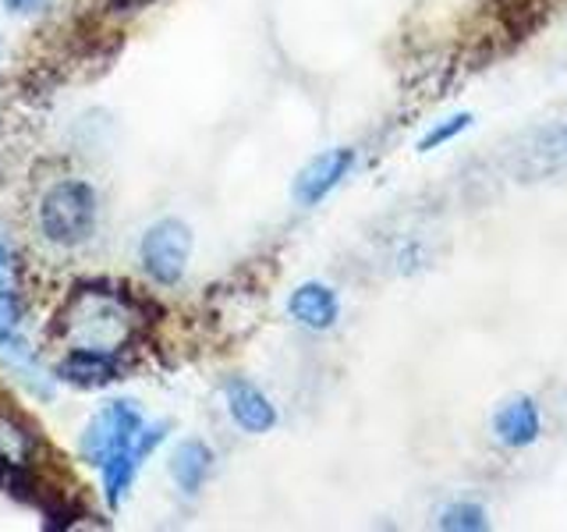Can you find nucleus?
I'll return each mask as SVG.
<instances>
[{
    "instance_id": "nucleus-10",
    "label": "nucleus",
    "mask_w": 567,
    "mask_h": 532,
    "mask_svg": "<svg viewBox=\"0 0 567 532\" xmlns=\"http://www.w3.org/2000/svg\"><path fill=\"white\" fill-rule=\"evenodd\" d=\"M209 469H213V451L206 448L203 440L177 443V451L171 454V475L185 493H199Z\"/></svg>"
},
{
    "instance_id": "nucleus-5",
    "label": "nucleus",
    "mask_w": 567,
    "mask_h": 532,
    "mask_svg": "<svg viewBox=\"0 0 567 532\" xmlns=\"http://www.w3.org/2000/svg\"><path fill=\"white\" fill-rule=\"evenodd\" d=\"M351 164H354V150H348V146L319 153L316 160H309V164L298 171V177H295V200L301 206H316L319 200H327V195L337 185H341V177L351 171Z\"/></svg>"
},
{
    "instance_id": "nucleus-12",
    "label": "nucleus",
    "mask_w": 567,
    "mask_h": 532,
    "mask_svg": "<svg viewBox=\"0 0 567 532\" xmlns=\"http://www.w3.org/2000/svg\"><path fill=\"white\" fill-rule=\"evenodd\" d=\"M436 525L447 529V532H483L489 522H486V511L478 504H451L440 514Z\"/></svg>"
},
{
    "instance_id": "nucleus-1",
    "label": "nucleus",
    "mask_w": 567,
    "mask_h": 532,
    "mask_svg": "<svg viewBox=\"0 0 567 532\" xmlns=\"http://www.w3.org/2000/svg\"><path fill=\"white\" fill-rule=\"evenodd\" d=\"M164 437H167V422L146 426L135 401H111L93 416V422L85 426V433L79 440V451L89 466L100 469L106 504L117 508L124 501L142 461L159 448Z\"/></svg>"
},
{
    "instance_id": "nucleus-3",
    "label": "nucleus",
    "mask_w": 567,
    "mask_h": 532,
    "mask_svg": "<svg viewBox=\"0 0 567 532\" xmlns=\"http://www.w3.org/2000/svg\"><path fill=\"white\" fill-rule=\"evenodd\" d=\"M100 217V195L89 182L68 177L47 188L40 200V235L58 248H75L93 238Z\"/></svg>"
},
{
    "instance_id": "nucleus-11",
    "label": "nucleus",
    "mask_w": 567,
    "mask_h": 532,
    "mask_svg": "<svg viewBox=\"0 0 567 532\" xmlns=\"http://www.w3.org/2000/svg\"><path fill=\"white\" fill-rule=\"evenodd\" d=\"M18 327H22V309H18L11 291H0V351H22L25 348Z\"/></svg>"
},
{
    "instance_id": "nucleus-14",
    "label": "nucleus",
    "mask_w": 567,
    "mask_h": 532,
    "mask_svg": "<svg viewBox=\"0 0 567 532\" xmlns=\"http://www.w3.org/2000/svg\"><path fill=\"white\" fill-rule=\"evenodd\" d=\"M11 274H14L11 253H8V245H0V291H8V284H11Z\"/></svg>"
},
{
    "instance_id": "nucleus-16",
    "label": "nucleus",
    "mask_w": 567,
    "mask_h": 532,
    "mask_svg": "<svg viewBox=\"0 0 567 532\" xmlns=\"http://www.w3.org/2000/svg\"><path fill=\"white\" fill-rule=\"evenodd\" d=\"M153 0H111V11H138V8H150Z\"/></svg>"
},
{
    "instance_id": "nucleus-8",
    "label": "nucleus",
    "mask_w": 567,
    "mask_h": 532,
    "mask_svg": "<svg viewBox=\"0 0 567 532\" xmlns=\"http://www.w3.org/2000/svg\"><path fill=\"white\" fill-rule=\"evenodd\" d=\"M493 433L496 440L504 443V448H528V443H536L539 433H543V416H539V405L532 398H514L507 401L501 412L493 419Z\"/></svg>"
},
{
    "instance_id": "nucleus-2",
    "label": "nucleus",
    "mask_w": 567,
    "mask_h": 532,
    "mask_svg": "<svg viewBox=\"0 0 567 532\" xmlns=\"http://www.w3.org/2000/svg\"><path fill=\"white\" fill-rule=\"evenodd\" d=\"M135 324L138 316L124 288H100V284L79 288L58 316V327L71 341V348H103V351H121L128 345Z\"/></svg>"
},
{
    "instance_id": "nucleus-9",
    "label": "nucleus",
    "mask_w": 567,
    "mask_h": 532,
    "mask_svg": "<svg viewBox=\"0 0 567 532\" xmlns=\"http://www.w3.org/2000/svg\"><path fill=\"white\" fill-rule=\"evenodd\" d=\"M61 377L75 387H103L114 383L121 377V362L117 351H103V348H71L68 359L61 362Z\"/></svg>"
},
{
    "instance_id": "nucleus-4",
    "label": "nucleus",
    "mask_w": 567,
    "mask_h": 532,
    "mask_svg": "<svg viewBox=\"0 0 567 532\" xmlns=\"http://www.w3.org/2000/svg\"><path fill=\"white\" fill-rule=\"evenodd\" d=\"M192 259V227L177 217H164L146 227L138 242V263L156 284H177Z\"/></svg>"
},
{
    "instance_id": "nucleus-13",
    "label": "nucleus",
    "mask_w": 567,
    "mask_h": 532,
    "mask_svg": "<svg viewBox=\"0 0 567 532\" xmlns=\"http://www.w3.org/2000/svg\"><path fill=\"white\" fill-rule=\"evenodd\" d=\"M472 124V114H454V117H447V121H440L436 129H430L422 135V142H419V153H433V150H440L443 142H451V139H457L461 132H465Z\"/></svg>"
},
{
    "instance_id": "nucleus-15",
    "label": "nucleus",
    "mask_w": 567,
    "mask_h": 532,
    "mask_svg": "<svg viewBox=\"0 0 567 532\" xmlns=\"http://www.w3.org/2000/svg\"><path fill=\"white\" fill-rule=\"evenodd\" d=\"M4 4H8V11H14V14H32V11L47 8L50 0H4Z\"/></svg>"
},
{
    "instance_id": "nucleus-17",
    "label": "nucleus",
    "mask_w": 567,
    "mask_h": 532,
    "mask_svg": "<svg viewBox=\"0 0 567 532\" xmlns=\"http://www.w3.org/2000/svg\"><path fill=\"white\" fill-rule=\"evenodd\" d=\"M0 53H4V43H0Z\"/></svg>"
},
{
    "instance_id": "nucleus-7",
    "label": "nucleus",
    "mask_w": 567,
    "mask_h": 532,
    "mask_svg": "<svg viewBox=\"0 0 567 532\" xmlns=\"http://www.w3.org/2000/svg\"><path fill=\"white\" fill-rule=\"evenodd\" d=\"M288 313L309 330H330L337 324V316H341V301H337V291L327 288V284L309 280V284H298L291 291Z\"/></svg>"
},
{
    "instance_id": "nucleus-6",
    "label": "nucleus",
    "mask_w": 567,
    "mask_h": 532,
    "mask_svg": "<svg viewBox=\"0 0 567 532\" xmlns=\"http://www.w3.org/2000/svg\"><path fill=\"white\" fill-rule=\"evenodd\" d=\"M227 395V412L245 433H270L277 426V408L274 401L262 395L256 383L248 380H227L224 383Z\"/></svg>"
}]
</instances>
